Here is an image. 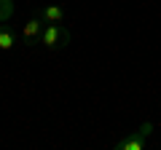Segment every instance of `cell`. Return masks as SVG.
Returning <instances> with one entry per match:
<instances>
[{"mask_svg": "<svg viewBox=\"0 0 161 150\" xmlns=\"http://www.w3.org/2000/svg\"><path fill=\"white\" fill-rule=\"evenodd\" d=\"M70 43V29L64 27L62 22L59 24H46L43 32H40V46L48 48V51H59Z\"/></svg>", "mask_w": 161, "mask_h": 150, "instance_id": "obj_1", "label": "cell"}, {"mask_svg": "<svg viewBox=\"0 0 161 150\" xmlns=\"http://www.w3.org/2000/svg\"><path fill=\"white\" fill-rule=\"evenodd\" d=\"M43 27H46V22H43L40 16L30 19V22L24 24V29H22V40L27 43V46H32V43H40V32H43Z\"/></svg>", "mask_w": 161, "mask_h": 150, "instance_id": "obj_2", "label": "cell"}, {"mask_svg": "<svg viewBox=\"0 0 161 150\" xmlns=\"http://www.w3.org/2000/svg\"><path fill=\"white\" fill-rule=\"evenodd\" d=\"M145 134H140V129L137 131H132L129 134V137H124V139H118V142H115V150H145Z\"/></svg>", "mask_w": 161, "mask_h": 150, "instance_id": "obj_3", "label": "cell"}, {"mask_svg": "<svg viewBox=\"0 0 161 150\" xmlns=\"http://www.w3.org/2000/svg\"><path fill=\"white\" fill-rule=\"evenodd\" d=\"M38 16L46 24H59V22H64V8L62 6H46L38 11Z\"/></svg>", "mask_w": 161, "mask_h": 150, "instance_id": "obj_4", "label": "cell"}, {"mask_svg": "<svg viewBox=\"0 0 161 150\" xmlns=\"http://www.w3.org/2000/svg\"><path fill=\"white\" fill-rule=\"evenodd\" d=\"M16 46V32L8 24H0V51H11Z\"/></svg>", "mask_w": 161, "mask_h": 150, "instance_id": "obj_5", "label": "cell"}, {"mask_svg": "<svg viewBox=\"0 0 161 150\" xmlns=\"http://www.w3.org/2000/svg\"><path fill=\"white\" fill-rule=\"evenodd\" d=\"M14 11H16L14 8V0H0V24H6L14 16Z\"/></svg>", "mask_w": 161, "mask_h": 150, "instance_id": "obj_6", "label": "cell"}]
</instances>
